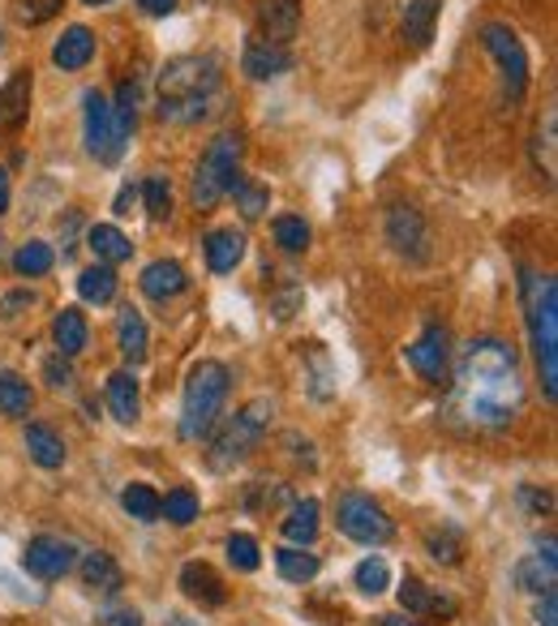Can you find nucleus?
Segmentation results:
<instances>
[{
	"mask_svg": "<svg viewBox=\"0 0 558 626\" xmlns=\"http://www.w3.org/2000/svg\"><path fill=\"white\" fill-rule=\"evenodd\" d=\"M524 382H519L516 348L503 339H473L455 360L451 382V417L469 430H507L519 417Z\"/></svg>",
	"mask_w": 558,
	"mask_h": 626,
	"instance_id": "obj_1",
	"label": "nucleus"
},
{
	"mask_svg": "<svg viewBox=\"0 0 558 626\" xmlns=\"http://www.w3.org/2000/svg\"><path fill=\"white\" fill-rule=\"evenodd\" d=\"M219 99V61L215 56H176L160 74V120L194 125L211 117Z\"/></svg>",
	"mask_w": 558,
	"mask_h": 626,
	"instance_id": "obj_2",
	"label": "nucleus"
},
{
	"mask_svg": "<svg viewBox=\"0 0 558 626\" xmlns=\"http://www.w3.org/2000/svg\"><path fill=\"white\" fill-rule=\"evenodd\" d=\"M524 310H528V335L541 369V395L555 403L558 395V283L550 274L524 271Z\"/></svg>",
	"mask_w": 558,
	"mask_h": 626,
	"instance_id": "obj_3",
	"label": "nucleus"
},
{
	"mask_svg": "<svg viewBox=\"0 0 558 626\" xmlns=\"http://www.w3.org/2000/svg\"><path fill=\"white\" fill-rule=\"evenodd\" d=\"M228 369L219 360H198L185 378V399H181V438H206L215 430L224 399H228Z\"/></svg>",
	"mask_w": 558,
	"mask_h": 626,
	"instance_id": "obj_4",
	"label": "nucleus"
},
{
	"mask_svg": "<svg viewBox=\"0 0 558 626\" xmlns=\"http://www.w3.org/2000/svg\"><path fill=\"white\" fill-rule=\"evenodd\" d=\"M240 163V138L237 133H219L198 159V172H194V185H190V197L198 211H211L219 206V197L228 194L233 176H237Z\"/></svg>",
	"mask_w": 558,
	"mask_h": 626,
	"instance_id": "obj_5",
	"label": "nucleus"
},
{
	"mask_svg": "<svg viewBox=\"0 0 558 626\" xmlns=\"http://www.w3.org/2000/svg\"><path fill=\"white\" fill-rule=\"evenodd\" d=\"M271 399H254L249 408H240L237 417H233V425L219 433L215 442H211V468L215 472H228L237 468L240 460L254 451V442L267 433V425H271Z\"/></svg>",
	"mask_w": 558,
	"mask_h": 626,
	"instance_id": "obj_6",
	"label": "nucleus"
},
{
	"mask_svg": "<svg viewBox=\"0 0 558 626\" xmlns=\"http://www.w3.org/2000/svg\"><path fill=\"white\" fill-rule=\"evenodd\" d=\"M481 47L498 61V74H503L507 99L519 104L524 90H528V52H524V43L516 40V31L503 26V22H485V26H481Z\"/></svg>",
	"mask_w": 558,
	"mask_h": 626,
	"instance_id": "obj_7",
	"label": "nucleus"
},
{
	"mask_svg": "<svg viewBox=\"0 0 558 626\" xmlns=\"http://www.w3.org/2000/svg\"><path fill=\"white\" fill-rule=\"evenodd\" d=\"M335 524H340V532H344L348 541H357V546H383V541L396 537L391 515L378 507L369 494H344V498H340V510H335Z\"/></svg>",
	"mask_w": 558,
	"mask_h": 626,
	"instance_id": "obj_8",
	"label": "nucleus"
},
{
	"mask_svg": "<svg viewBox=\"0 0 558 626\" xmlns=\"http://www.w3.org/2000/svg\"><path fill=\"white\" fill-rule=\"evenodd\" d=\"M86 151L99 163H117L120 151H125V133L112 117V104L99 90L86 95Z\"/></svg>",
	"mask_w": 558,
	"mask_h": 626,
	"instance_id": "obj_9",
	"label": "nucleus"
},
{
	"mask_svg": "<svg viewBox=\"0 0 558 626\" xmlns=\"http://www.w3.org/2000/svg\"><path fill=\"white\" fill-rule=\"evenodd\" d=\"M22 566L35 575V580H61V575H69L74 566H78V549L74 541H65V537H52V532H40L26 553H22Z\"/></svg>",
	"mask_w": 558,
	"mask_h": 626,
	"instance_id": "obj_10",
	"label": "nucleus"
},
{
	"mask_svg": "<svg viewBox=\"0 0 558 626\" xmlns=\"http://www.w3.org/2000/svg\"><path fill=\"white\" fill-rule=\"evenodd\" d=\"M387 240H391V249L404 253L408 262H426L430 258V228H426V219H421V211L417 206H391L387 211Z\"/></svg>",
	"mask_w": 558,
	"mask_h": 626,
	"instance_id": "obj_11",
	"label": "nucleus"
},
{
	"mask_svg": "<svg viewBox=\"0 0 558 626\" xmlns=\"http://www.w3.org/2000/svg\"><path fill=\"white\" fill-rule=\"evenodd\" d=\"M404 356H408V365H412L426 382H442V378H447V360H451V335H447V326H426V331L417 335V344Z\"/></svg>",
	"mask_w": 558,
	"mask_h": 626,
	"instance_id": "obj_12",
	"label": "nucleus"
},
{
	"mask_svg": "<svg viewBox=\"0 0 558 626\" xmlns=\"http://www.w3.org/2000/svg\"><path fill=\"white\" fill-rule=\"evenodd\" d=\"M31 90H35L31 69H13L4 78V86H0V142L13 138L26 125V117H31Z\"/></svg>",
	"mask_w": 558,
	"mask_h": 626,
	"instance_id": "obj_13",
	"label": "nucleus"
},
{
	"mask_svg": "<svg viewBox=\"0 0 558 626\" xmlns=\"http://www.w3.org/2000/svg\"><path fill=\"white\" fill-rule=\"evenodd\" d=\"M240 69L254 82H271L292 69V52L271 40H249L245 43V56H240Z\"/></svg>",
	"mask_w": 558,
	"mask_h": 626,
	"instance_id": "obj_14",
	"label": "nucleus"
},
{
	"mask_svg": "<svg viewBox=\"0 0 558 626\" xmlns=\"http://www.w3.org/2000/svg\"><path fill=\"white\" fill-rule=\"evenodd\" d=\"M142 292L151 296V301H172V296H181L185 288H190V274L181 262H172V258H160V262H151L147 271H142Z\"/></svg>",
	"mask_w": 558,
	"mask_h": 626,
	"instance_id": "obj_15",
	"label": "nucleus"
},
{
	"mask_svg": "<svg viewBox=\"0 0 558 626\" xmlns=\"http://www.w3.org/2000/svg\"><path fill=\"white\" fill-rule=\"evenodd\" d=\"M181 592H185L190 601H198V605H211V609H219V605L228 601L224 580H219L206 562H185V566H181Z\"/></svg>",
	"mask_w": 558,
	"mask_h": 626,
	"instance_id": "obj_16",
	"label": "nucleus"
},
{
	"mask_svg": "<svg viewBox=\"0 0 558 626\" xmlns=\"http://www.w3.org/2000/svg\"><path fill=\"white\" fill-rule=\"evenodd\" d=\"M206 267L215 274H233L240 267V258H245V236L237 228H215V233L206 236Z\"/></svg>",
	"mask_w": 558,
	"mask_h": 626,
	"instance_id": "obj_17",
	"label": "nucleus"
},
{
	"mask_svg": "<svg viewBox=\"0 0 558 626\" xmlns=\"http://www.w3.org/2000/svg\"><path fill=\"white\" fill-rule=\"evenodd\" d=\"M90 56H95V35L86 31V26H69L56 47H52V61H56V69H65V74H78L90 65Z\"/></svg>",
	"mask_w": 558,
	"mask_h": 626,
	"instance_id": "obj_18",
	"label": "nucleus"
},
{
	"mask_svg": "<svg viewBox=\"0 0 558 626\" xmlns=\"http://www.w3.org/2000/svg\"><path fill=\"white\" fill-rule=\"evenodd\" d=\"M82 584L90 587V592H99V596H112V592H120L125 575H120V566L112 562V553L90 549V553H82Z\"/></svg>",
	"mask_w": 558,
	"mask_h": 626,
	"instance_id": "obj_19",
	"label": "nucleus"
},
{
	"mask_svg": "<svg viewBox=\"0 0 558 626\" xmlns=\"http://www.w3.org/2000/svg\"><path fill=\"white\" fill-rule=\"evenodd\" d=\"M516 584L524 587V592H533V596H541V592H550V587H555V537H546V541H541V553H537V558L519 562Z\"/></svg>",
	"mask_w": 558,
	"mask_h": 626,
	"instance_id": "obj_20",
	"label": "nucleus"
},
{
	"mask_svg": "<svg viewBox=\"0 0 558 626\" xmlns=\"http://www.w3.org/2000/svg\"><path fill=\"white\" fill-rule=\"evenodd\" d=\"M279 528H283V541H288V546L310 549V546H314V537H319V503H314V498L292 503L288 519H283Z\"/></svg>",
	"mask_w": 558,
	"mask_h": 626,
	"instance_id": "obj_21",
	"label": "nucleus"
},
{
	"mask_svg": "<svg viewBox=\"0 0 558 626\" xmlns=\"http://www.w3.org/2000/svg\"><path fill=\"white\" fill-rule=\"evenodd\" d=\"M399 605H404V614H442V618L455 614V601L430 592V587L421 584V580H412V575H404V584H399Z\"/></svg>",
	"mask_w": 558,
	"mask_h": 626,
	"instance_id": "obj_22",
	"label": "nucleus"
},
{
	"mask_svg": "<svg viewBox=\"0 0 558 626\" xmlns=\"http://www.w3.org/2000/svg\"><path fill=\"white\" fill-rule=\"evenodd\" d=\"M52 339H56V353L61 356H78L90 339V326H86V313L82 310H61L52 317Z\"/></svg>",
	"mask_w": 558,
	"mask_h": 626,
	"instance_id": "obj_23",
	"label": "nucleus"
},
{
	"mask_svg": "<svg viewBox=\"0 0 558 626\" xmlns=\"http://www.w3.org/2000/svg\"><path fill=\"white\" fill-rule=\"evenodd\" d=\"M262 26H267V40L283 47V43L297 35V26H301V0H267Z\"/></svg>",
	"mask_w": 558,
	"mask_h": 626,
	"instance_id": "obj_24",
	"label": "nucleus"
},
{
	"mask_svg": "<svg viewBox=\"0 0 558 626\" xmlns=\"http://www.w3.org/2000/svg\"><path fill=\"white\" fill-rule=\"evenodd\" d=\"M439 4L442 0H408L404 4V40L412 47H426L434 35V22H439Z\"/></svg>",
	"mask_w": 558,
	"mask_h": 626,
	"instance_id": "obj_25",
	"label": "nucleus"
},
{
	"mask_svg": "<svg viewBox=\"0 0 558 626\" xmlns=\"http://www.w3.org/2000/svg\"><path fill=\"white\" fill-rule=\"evenodd\" d=\"M86 245L95 249V258L104 262V267H117V262H129V253H133V245H129V236L112 228V224H95L90 233H86Z\"/></svg>",
	"mask_w": 558,
	"mask_h": 626,
	"instance_id": "obj_26",
	"label": "nucleus"
},
{
	"mask_svg": "<svg viewBox=\"0 0 558 626\" xmlns=\"http://www.w3.org/2000/svg\"><path fill=\"white\" fill-rule=\"evenodd\" d=\"M108 408H112V417H117L120 425H133L138 421V412H142V399H138V382H133V374H112L108 378Z\"/></svg>",
	"mask_w": 558,
	"mask_h": 626,
	"instance_id": "obj_27",
	"label": "nucleus"
},
{
	"mask_svg": "<svg viewBox=\"0 0 558 626\" xmlns=\"http://www.w3.org/2000/svg\"><path fill=\"white\" fill-rule=\"evenodd\" d=\"M117 339H120V356H125L129 365H142V360H147V322H142V313L129 310V305L120 310Z\"/></svg>",
	"mask_w": 558,
	"mask_h": 626,
	"instance_id": "obj_28",
	"label": "nucleus"
},
{
	"mask_svg": "<svg viewBox=\"0 0 558 626\" xmlns=\"http://www.w3.org/2000/svg\"><path fill=\"white\" fill-rule=\"evenodd\" d=\"M276 571L288 580V584H310L314 575L322 571V562L314 558V553H305V549L297 546H283L276 553Z\"/></svg>",
	"mask_w": 558,
	"mask_h": 626,
	"instance_id": "obj_29",
	"label": "nucleus"
},
{
	"mask_svg": "<svg viewBox=\"0 0 558 626\" xmlns=\"http://www.w3.org/2000/svg\"><path fill=\"white\" fill-rule=\"evenodd\" d=\"M26 451H31V460L40 468H61L65 464V442L47 425H26Z\"/></svg>",
	"mask_w": 558,
	"mask_h": 626,
	"instance_id": "obj_30",
	"label": "nucleus"
},
{
	"mask_svg": "<svg viewBox=\"0 0 558 626\" xmlns=\"http://www.w3.org/2000/svg\"><path fill=\"white\" fill-rule=\"evenodd\" d=\"M78 296L90 305H108L117 296V271L112 267H90L78 274Z\"/></svg>",
	"mask_w": 558,
	"mask_h": 626,
	"instance_id": "obj_31",
	"label": "nucleus"
},
{
	"mask_svg": "<svg viewBox=\"0 0 558 626\" xmlns=\"http://www.w3.org/2000/svg\"><path fill=\"white\" fill-rule=\"evenodd\" d=\"M56 267V253H52V245H43V240H26L18 253H13V271L26 274V279H40Z\"/></svg>",
	"mask_w": 558,
	"mask_h": 626,
	"instance_id": "obj_32",
	"label": "nucleus"
},
{
	"mask_svg": "<svg viewBox=\"0 0 558 626\" xmlns=\"http://www.w3.org/2000/svg\"><path fill=\"white\" fill-rule=\"evenodd\" d=\"M0 412L4 417H26L31 412V387L13 369H0Z\"/></svg>",
	"mask_w": 558,
	"mask_h": 626,
	"instance_id": "obj_33",
	"label": "nucleus"
},
{
	"mask_svg": "<svg viewBox=\"0 0 558 626\" xmlns=\"http://www.w3.org/2000/svg\"><path fill=\"white\" fill-rule=\"evenodd\" d=\"M120 507L129 510V519L155 524V519H160V494H155L151 485H125V494H120Z\"/></svg>",
	"mask_w": 558,
	"mask_h": 626,
	"instance_id": "obj_34",
	"label": "nucleus"
},
{
	"mask_svg": "<svg viewBox=\"0 0 558 626\" xmlns=\"http://www.w3.org/2000/svg\"><path fill=\"white\" fill-rule=\"evenodd\" d=\"M160 515L176 528H190L198 519V494L194 489H172L160 498Z\"/></svg>",
	"mask_w": 558,
	"mask_h": 626,
	"instance_id": "obj_35",
	"label": "nucleus"
},
{
	"mask_svg": "<svg viewBox=\"0 0 558 626\" xmlns=\"http://www.w3.org/2000/svg\"><path fill=\"white\" fill-rule=\"evenodd\" d=\"M271 233H276V245L283 253H305V245H310V224L301 215H279Z\"/></svg>",
	"mask_w": 558,
	"mask_h": 626,
	"instance_id": "obj_36",
	"label": "nucleus"
},
{
	"mask_svg": "<svg viewBox=\"0 0 558 626\" xmlns=\"http://www.w3.org/2000/svg\"><path fill=\"white\" fill-rule=\"evenodd\" d=\"M353 584H357L365 596H378V592L391 587V566H387L383 558H361L357 571H353Z\"/></svg>",
	"mask_w": 558,
	"mask_h": 626,
	"instance_id": "obj_37",
	"label": "nucleus"
},
{
	"mask_svg": "<svg viewBox=\"0 0 558 626\" xmlns=\"http://www.w3.org/2000/svg\"><path fill=\"white\" fill-rule=\"evenodd\" d=\"M233 194H237V206H240V215L245 219H258L262 211H267V202H271V194L262 190V185H254V181H245V176H233V185H228Z\"/></svg>",
	"mask_w": 558,
	"mask_h": 626,
	"instance_id": "obj_38",
	"label": "nucleus"
},
{
	"mask_svg": "<svg viewBox=\"0 0 558 626\" xmlns=\"http://www.w3.org/2000/svg\"><path fill=\"white\" fill-rule=\"evenodd\" d=\"M142 202H147V215H151L155 224H163V219L172 215V185H168V176H147Z\"/></svg>",
	"mask_w": 558,
	"mask_h": 626,
	"instance_id": "obj_39",
	"label": "nucleus"
},
{
	"mask_svg": "<svg viewBox=\"0 0 558 626\" xmlns=\"http://www.w3.org/2000/svg\"><path fill=\"white\" fill-rule=\"evenodd\" d=\"M228 562H233L237 571H258V562H262L258 541L245 537V532H233V537H228Z\"/></svg>",
	"mask_w": 558,
	"mask_h": 626,
	"instance_id": "obj_40",
	"label": "nucleus"
},
{
	"mask_svg": "<svg viewBox=\"0 0 558 626\" xmlns=\"http://www.w3.org/2000/svg\"><path fill=\"white\" fill-rule=\"evenodd\" d=\"M426 549H430V558H434V562H447V566H455V562H460V537H455V532H447V528H442V532H430V537H426Z\"/></svg>",
	"mask_w": 558,
	"mask_h": 626,
	"instance_id": "obj_41",
	"label": "nucleus"
},
{
	"mask_svg": "<svg viewBox=\"0 0 558 626\" xmlns=\"http://www.w3.org/2000/svg\"><path fill=\"white\" fill-rule=\"evenodd\" d=\"M61 4H65V0H18V22H22V26H40Z\"/></svg>",
	"mask_w": 558,
	"mask_h": 626,
	"instance_id": "obj_42",
	"label": "nucleus"
},
{
	"mask_svg": "<svg viewBox=\"0 0 558 626\" xmlns=\"http://www.w3.org/2000/svg\"><path fill=\"white\" fill-rule=\"evenodd\" d=\"M43 374H47V387H56V391L74 382V369H69V356H65V360H61V356H52V360L43 365Z\"/></svg>",
	"mask_w": 558,
	"mask_h": 626,
	"instance_id": "obj_43",
	"label": "nucleus"
},
{
	"mask_svg": "<svg viewBox=\"0 0 558 626\" xmlns=\"http://www.w3.org/2000/svg\"><path fill=\"white\" fill-rule=\"evenodd\" d=\"M546 151V176H555V112L546 117V129H537V155Z\"/></svg>",
	"mask_w": 558,
	"mask_h": 626,
	"instance_id": "obj_44",
	"label": "nucleus"
},
{
	"mask_svg": "<svg viewBox=\"0 0 558 626\" xmlns=\"http://www.w3.org/2000/svg\"><path fill=\"white\" fill-rule=\"evenodd\" d=\"M519 503L528 510H537V515H550V507H555V498L546 489H533V485H519Z\"/></svg>",
	"mask_w": 558,
	"mask_h": 626,
	"instance_id": "obj_45",
	"label": "nucleus"
},
{
	"mask_svg": "<svg viewBox=\"0 0 558 626\" xmlns=\"http://www.w3.org/2000/svg\"><path fill=\"white\" fill-rule=\"evenodd\" d=\"M537 626H558V596H555V587L550 592H541V601H537Z\"/></svg>",
	"mask_w": 558,
	"mask_h": 626,
	"instance_id": "obj_46",
	"label": "nucleus"
},
{
	"mask_svg": "<svg viewBox=\"0 0 558 626\" xmlns=\"http://www.w3.org/2000/svg\"><path fill=\"white\" fill-rule=\"evenodd\" d=\"M138 4H142V13H151V18H168L181 0H138Z\"/></svg>",
	"mask_w": 558,
	"mask_h": 626,
	"instance_id": "obj_47",
	"label": "nucleus"
},
{
	"mask_svg": "<svg viewBox=\"0 0 558 626\" xmlns=\"http://www.w3.org/2000/svg\"><path fill=\"white\" fill-rule=\"evenodd\" d=\"M104 626H142V618H138L133 609H112V614L104 618Z\"/></svg>",
	"mask_w": 558,
	"mask_h": 626,
	"instance_id": "obj_48",
	"label": "nucleus"
},
{
	"mask_svg": "<svg viewBox=\"0 0 558 626\" xmlns=\"http://www.w3.org/2000/svg\"><path fill=\"white\" fill-rule=\"evenodd\" d=\"M9 211V172L0 168V215Z\"/></svg>",
	"mask_w": 558,
	"mask_h": 626,
	"instance_id": "obj_49",
	"label": "nucleus"
},
{
	"mask_svg": "<svg viewBox=\"0 0 558 626\" xmlns=\"http://www.w3.org/2000/svg\"><path fill=\"white\" fill-rule=\"evenodd\" d=\"M378 626H417V623L404 618V614H387V618H378Z\"/></svg>",
	"mask_w": 558,
	"mask_h": 626,
	"instance_id": "obj_50",
	"label": "nucleus"
},
{
	"mask_svg": "<svg viewBox=\"0 0 558 626\" xmlns=\"http://www.w3.org/2000/svg\"><path fill=\"white\" fill-rule=\"evenodd\" d=\"M163 626H198V623H194L190 614H172V618H168V623H163Z\"/></svg>",
	"mask_w": 558,
	"mask_h": 626,
	"instance_id": "obj_51",
	"label": "nucleus"
},
{
	"mask_svg": "<svg viewBox=\"0 0 558 626\" xmlns=\"http://www.w3.org/2000/svg\"><path fill=\"white\" fill-rule=\"evenodd\" d=\"M82 4H108V0H82Z\"/></svg>",
	"mask_w": 558,
	"mask_h": 626,
	"instance_id": "obj_52",
	"label": "nucleus"
}]
</instances>
